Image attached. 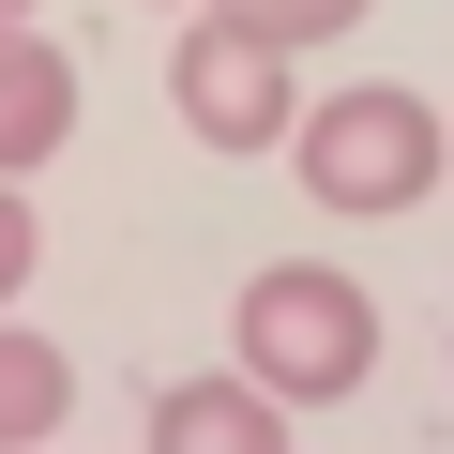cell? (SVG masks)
Listing matches in <instances>:
<instances>
[{
  "label": "cell",
  "instance_id": "cell-4",
  "mask_svg": "<svg viewBox=\"0 0 454 454\" xmlns=\"http://www.w3.org/2000/svg\"><path fill=\"white\" fill-rule=\"evenodd\" d=\"M152 454H288V394H258V379H182V394H152Z\"/></svg>",
  "mask_w": 454,
  "mask_h": 454
},
{
  "label": "cell",
  "instance_id": "cell-8",
  "mask_svg": "<svg viewBox=\"0 0 454 454\" xmlns=\"http://www.w3.org/2000/svg\"><path fill=\"white\" fill-rule=\"evenodd\" d=\"M243 16H273L288 46H318V31H364V0H243Z\"/></svg>",
  "mask_w": 454,
  "mask_h": 454
},
{
  "label": "cell",
  "instance_id": "cell-1",
  "mask_svg": "<svg viewBox=\"0 0 454 454\" xmlns=\"http://www.w3.org/2000/svg\"><path fill=\"white\" fill-rule=\"evenodd\" d=\"M288 167H303V197H318V212H409V197H439L454 121H439L424 91L364 76V91H333V106H303V121H288Z\"/></svg>",
  "mask_w": 454,
  "mask_h": 454
},
{
  "label": "cell",
  "instance_id": "cell-6",
  "mask_svg": "<svg viewBox=\"0 0 454 454\" xmlns=\"http://www.w3.org/2000/svg\"><path fill=\"white\" fill-rule=\"evenodd\" d=\"M61 409H76V364H61L46 333L0 318V454H46V439H61Z\"/></svg>",
  "mask_w": 454,
  "mask_h": 454
},
{
  "label": "cell",
  "instance_id": "cell-3",
  "mask_svg": "<svg viewBox=\"0 0 454 454\" xmlns=\"http://www.w3.org/2000/svg\"><path fill=\"white\" fill-rule=\"evenodd\" d=\"M288 31L273 16H243V0H197V16L167 31V106H182V137H212V152H273L288 121H303V91H288Z\"/></svg>",
  "mask_w": 454,
  "mask_h": 454
},
{
  "label": "cell",
  "instance_id": "cell-7",
  "mask_svg": "<svg viewBox=\"0 0 454 454\" xmlns=\"http://www.w3.org/2000/svg\"><path fill=\"white\" fill-rule=\"evenodd\" d=\"M31 258H46V227H31V197H16V182H0V303L31 288Z\"/></svg>",
  "mask_w": 454,
  "mask_h": 454
},
{
  "label": "cell",
  "instance_id": "cell-2",
  "mask_svg": "<svg viewBox=\"0 0 454 454\" xmlns=\"http://www.w3.org/2000/svg\"><path fill=\"white\" fill-rule=\"evenodd\" d=\"M364 364H379V303H364V273H318V258L243 273V379H258V394L333 409V394H364Z\"/></svg>",
  "mask_w": 454,
  "mask_h": 454
},
{
  "label": "cell",
  "instance_id": "cell-9",
  "mask_svg": "<svg viewBox=\"0 0 454 454\" xmlns=\"http://www.w3.org/2000/svg\"><path fill=\"white\" fill-rule=\"evenodd\" d=\"M0 31H31V0H0Z\"/></svg>",
  "mask_w": 454,
  "mask_h": 454
},
{
  "label": "cell",
  "instance_id": "cell-10",
  "mask_svg": "<svg viewBox=\"0 0 454 454\" xmlns=\"http://www.w3.org/2000/svg\"><path fill=\"white\" fill-rule=\"evenodd\" d=\"M167 16H197V0H167Z\"/></svg>",
  "mask_w": 454,
  "mask_h": 454
},
{
  "label": "cell",
  "instance_id": "cell-5",
  "mask_svg": "<svg viewBox=\"0 0 454 454\" xmlns=\"http://www.w3.org/2000/svg\"><path fill=\"white\" fill-rule=\"evenodd\" d=\"M61 137H76V61H61L46 31H0V182L46 167Z\"/></svg>",
  "mask_w": 454,
  "mask_h": 454
}]
</instances>
